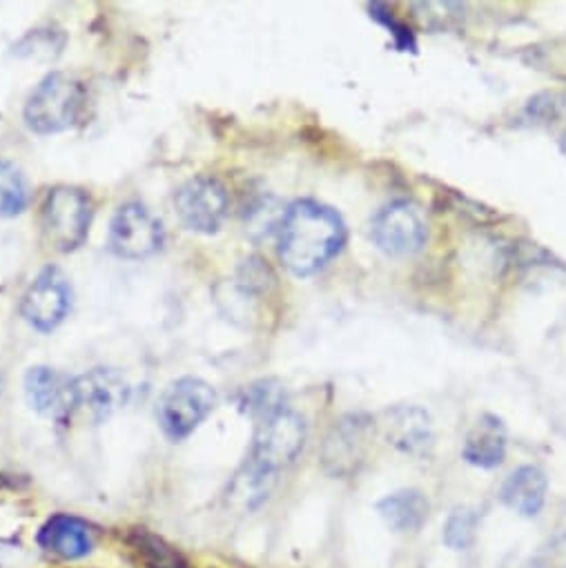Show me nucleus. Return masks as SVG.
<instances>
[{"label": "nucleus", "mask_w": 566, "mask_h": 568, "mask_svg": "<svg viewBox=\"0 0 566 568\" xmlns=\"http://www.w3.org/2000/svg\"><path fill=\"white\" fill-rule=\"evenodd\" d=\"M346 243L342 216L317 201H295L279 227V256L293 274L309 276L331 263Z\"/></svg>", "instance_id": "nucleus-1"}, {"label": "nucleus", "mask_w": 566, "mask_h": 568, "mask_svg": "<svg viewBox=\"0 0 566 568\" xmlns=\"http://www.w3.org/2000/svg\"><path fill=\"white\" fill-rule=\"evenodd\" d=\"M85 88L79 79L54 72L46 77L26 103V121L37 134L70 130L83 114Z\"/></svg>", "instance_id": "nucleus-2"}, {"label": "nucleus", "mask_w": 566, "mask_h": 568, "mask_svg": "<svg viewBox=\"0 0 566 568\" xmlns=\"http://www.w3.org/2000/svg\"><path fill=\"white\" fill-rule=\"evenodd\" d=\"M94 203L90 194L74 185H57L41 205L43 239L57 252H74L90 234Z\"/></svg>", "instance_id": "nucleus-3"}, {"label": "nucleus", "mask_w": 566, "mask_h": 568, "mask_svg": "<svg viewBox=\"0 0 566 568\" xmlns=\"http://www.w3.org/2000/svg\"><path fill=\"white\" fill-rule=\"evenodd\" d=\"M306 437L309 428L304 417L291 408H281L261 419L245 464L276 479L283 468H289L302 455Z\"/></svg>", "instance_id": "nucleus-4"}, {"label": "nucleus", "mask_w": 566, "mask_h": 568, "mask_svg": "<svg viewBox=\"0 0 566 568\" xmlns=\"http://www.w3.org/2000/svg\"><path fill=\"white\" fill-rule=\"evenodd\" d=\"M214 406L216 393L210 384L196 377H183L165 388L156 404V417L163 433L181 442L208 419Z\"/></svg>", "instance_id": "nucleus-5"}, {"label": "nucleus", "mask_w": 566, "mask_h": 568, "mask_svg": "<svg viewBox=\"0 0 566 568\" xmlns=\"http://www.w3.org/2000/svg\"><path fill=\"white\" fill-rule=\"evenodd\" d=\"M72 311V286L68 276L50 265L39 272L30 283L21 302L23 320L39 333H52L59 328Z\"/></svg>", "instance_id": "nucleus-6"}, {"label": "nucleus", "mask_w": 566, "mask_h": 568, "mask_svg": "<svg viewBox=\"0 0 566 568\" xmlns=\"http://www.w3.org/2000/svg\"><path fill=\"white\" fill-rule=\"evenodd\" d=\"M174 207L188 230L199 234H214L221 230L230 212V196L219 179L194 176L179 187Z\"/></svg>", "instance_id": "nucleus-7"}, {"label": "nucleus", "mask_w": 566, "mask_h": 568, "mask_svg": "<svg viewBox=\"0 0 566 568\" xmlns=\"http://www.w3.org/2000/svg\"><path fill=\"white\" fill-rule=\"evenodd\" d=\"M161 245L163 225L143 203L130 201L117 210L108 236V247L112 254L137 261L152 256L161 250Z\"/></svg>", "instance_id": "nucleus-8"}, {"label": "nucleus", "mask_w": 566, "mask_h": 568, "mask_svg": "<svg viewBox=\"0 0 566 568\" xmlns=\"http://www.w3.org/2000/svg\"><path fill=\"white\" fill-rule=\"evenodd\" d=\"M371 239L391 256H408L424 247L428 230L411 203L397 201L375 214L371 223Z\"/></svg>", "instance_id": "nucleus-9"}, {"label": "nucleus", "mask_w": 566, "mask_h": 568, "mask_svg": "<svg viewBox=\"0 0 566 568\" xmlns=\"http://www.w3.org/2000/svg\"><path fill=\"white\" fill-rule=\"evenodd\" d=\"M375 424L364 415H348L340 419L324 444V466L333 475H353L364 464Z\"/></svg>", "instance_id": "nucleus-10"}, {"label": "nucleus", "mask_w": 566, "mask_h": 568, "mask_svg": "<svg viewBox=\"0 0 566 568\" xmlns=\"http://www.w3.org/2000/svg\"><path fill=\"white\" fill-rule=\"evenodd\" d=\"M77 413H88L94 422L112 417L130 399V384L114 368H92L74 377Z\"/></svg>", "instance_id": "nucleus-11"}, {"label": "nucleus", "mask_w": 566, "mask_h": 568, "mask_svg": "<svg viewBox=\"0 0 566 568\" xmlns=\"http://www.w3.org/2000/svg\"><path fill=\"white\" fill-rule=\"evenodd\" d=\"M26 397L39 415L59 424L68 422L77 413L74 377L48 366H34L28 371Z\"/></svg>", "instance_id": "nucleus-12"}, {"label": "nucleus", "mask_w": 566, "mask_h": 568, "mask_svg": "<svg viewBox=\"0 0 566 568\" xmlns=\"http://www.w3.org/2000/svg\"><path fill=\"white\" fill-rule=\"evenodd\" d=\"M384 435L406 455H426L433 446L431 415L420 406H397L384 415Z\"/></svg>", "instance_id": "nucleus-13"}, {"label": "nucleus", "mask_w": 566, "mask_h": 568, "mask_svg": "<svg viewBox=\"0 0 566 568\" xmlns=\"http://www.w3.org/2000/svg\"><path fill=\"white\" fill-rule=\"evenodd\" d=\"M39 544L63 559H81L94 550L90 526L74 515L50 517L39 532Z\"/></svg>", "instance_id": "nucleus-14"}, {"label": "nucleus", "mask_w": 566, "mask_h": 568, "mask_svg": "<svg viewBox=\"0 0 566 568\" xmlns=\"http://www.w3.org/2000/svg\"><path fill=\"white\" fill-rule=\"evenodd\" d=\"M508 435L495 415H482L468 430L462 448V457L477 468H495L506 457Z\"/></svg>", "instance_id": "nucleus-15"}, {"label": "nucleus", "mask_w": 566, "mask_h": 568, "mask_svg": "<svg viewBox=\"0 0 566 568\" xmlns=\"http://www.w3.org/2000/svg\"><path fill=\"white\" fill-rule=\"evenodd\" d=\"M548 479L537 466H519L502 484V501L524 517H535L546 501Z\"/></svg>", "instance_id": "nucleus-16"}, {"label": "nucleus", "mask_w": 566, "mask_h": 568, "mask_svg": "<svg viewBox=\"0 0 566 568\" xmlns=\"http://www.w3.org/2000/svg\"><path fill=\"white\" fill-rule=\"evenodd\" d=\"M382 519L395 532H417L428 519V499L415 488L397 490L377 504Z\"/></svg>", "instance_id": "nucleus-17"}, {"label": "nucleus", "mask_w": 566, "mask_h": 568, "mask_svg": "<svg viewBox=\"0 0 566 568\" xmlns=\"http://www.w3.org/2000/svg\"><path fill=\"white\" fill-rule=\"evenodd\" d=\"M130 546L145 568H188L185 557L174 546L145 528L130 535Z\"/></svg>", "instance_id": "nucleus-18"}, {"label": "nucleus", "mask_w": 566, "mask_h": 568, "mask_svg": "<svg viewBox=\"0 0 566 568\" xmlns=\"http://www.w3.org/2000/svg\"><path fill=\"white\" fill-rule=\"evenodd\" d=\"M274 481H276L274 477H267L256 468L243 464V468L236 473V477L230 484V501L243 510H252L263 499H267Z\"/></svg>", "instance_id": "nucleus-19"}, {"label": "nucleus", "mask_w": 566, "mask_h": 568, "mask_svg": "<svg viewBox=\"0 0 566 568\" xmlns=\"http://www.w3.org/2000/svg\"><path fill=\"white\" fill-rule=\"evenodd\" d=\"M30 203L28 181L21 170L8 161H0V219L21 214Z\"/></svg>", "instance_id": "nucleus-20"}, {"label": "nucleus", "mask_w": 566, "mask_h": 568, "mask_svg": "<svg viewBox=\"0 0 566 568\" xmlns=\"http://www.w3.org/2000/svg\"><path fill=\"white\" fill-rule=\"evenodd\" d=\"M477 524H479L477 510L468 506L455 508L444 524V544L453 550H466L475 541Z\"/></svg>", "instance_id": "nucleus-21"}, {"label": "nucleus", "mask_w": 566, "mask_h": 568, "mask_svg": "<svg viewBox=\"0 0 566 568\" xmlns=\"http://www.w3.org/2000/svg\"><path fill=\"white\" fill-rule=\"evenodd\" d=\"M65 45V37L57 30H34L28 37L19 41L14 48L19 57H39V59H52L59 57Z\"/></svg>", "instance_id": "nucleus-22"}, {"label": "nucleus", "mask_w": 566, "mask_h": 568, "mask_svg": "<svg viewBox=\"0 0 566 568\" xmlns=\"http://www.w3.org/2000/svg\"><path fill=\"white\" fill-rule=\"evenodd\" d=\"M283 214H286V210H283L274 199H259L245 216V230L252 236H267L272 230L281 227Z\"/></svg>", "instance_id": "nucleus-23"}, {"label": "nucleus", "mask_w": 566, "mask_h": 568, "mask_svg": "<svg viewBox=\"0 0 566 568\" xmlns=\"http://www.w3.org/2000/svg\"><path fill=\"white\" fill-rule=\"evenodd\" d=\"M368 10H371V17H373L375 21H380L382 26H386V28L391 30L397 50H402V52H408V50L413 52V50H415V39H413V34H411V30H406L402 23H397L395 17L388 12L386 6L373 3Z\"/></svg>", "instance_id": "nucleus-24"}, {"label": "nucleus", "mask_w": 566, "mask_h": 568, "mask_svg": "<svg viewBox=\"0 0 566 568\" xmlns=\"http://www.w3.org/2000/svg\"><path fill=\"white\" fill-rule=\"evenodd\" d=\"M564 97L559 94H542L537 99L530 101L528 105V116L535 119V121H542V123H548V121H555L559 114H562V108H564Z\"/></svg>", "instance_id": "nucleus-25"}, {"label": "nucleus", "mask_w": 566, "mask_h": 568, "mask_svg": "<svg viewBox=\"0 0 566 568\" xmlns=\"http://www.w3.org/2000/svg\"><path fill=\"white\" fill-rule=\"evenodd\" d=\"M559 145H562V152L566 154V132H564V136H562V143H559Z\"/></svg>", "instance_id": "nucleus-26"}, {"label": "nucleus", "mask_w": 566, "mask_h": 568, "mask_svg": "<svg viewBox=\"0 0 566 568\" xmlns=\"http://www.w3.org/2000/svg\"><path fill=\"white\" fill-rule=\"evenodd\" d=\"M0 390H3V377H0Z\"/></svg>", "instance_id": "nucleus-27"}]
</instances>
